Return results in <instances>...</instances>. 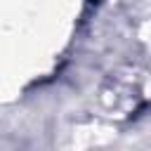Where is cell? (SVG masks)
I'll return each mask as SVG.
<instances>
[{
    "label": "cell",
    "mask_w": 151,
    "mask_h": 151,
    "mask_svg": "<svg viewBox=\"0 0 151 151\" xmlns=\"http://www.w3.org/2000/svg\"><path fill=\"white\" fill-rule=\"evenodd\" d=\"M92 2H94V0H92Z\"/></svg>",
    "instance_id": "cell-1"
}]
</instances>
